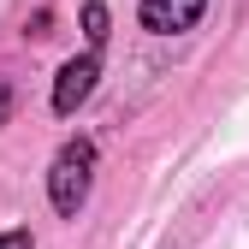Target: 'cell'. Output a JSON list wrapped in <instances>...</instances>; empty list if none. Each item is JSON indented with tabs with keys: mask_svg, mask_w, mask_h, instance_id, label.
I'll return each instance as SVG.
<instances>
[{
	"mask_svg": "<svg viewBox=\"0 0 249 249\" xmlns=\"http://www.w3.org/2000/svg\"><path fill=\"white\" fill-rule=\"evenodd\" d=\"M89 184H95V142L89 137H71L66 148L53 154V172H48V202H53V213H71L89 202Z\"/></svg>",
	"mask_w": 249,
	"mask_h": 249,
	"instance_id": "obj_1",
	"label": "cell"
},
{
	"mask_svg": "<svg viewBox=\"0 0 249 249\" xmlns=\"http://www.w3.org/2000/svg\"><path fill=\"white\" fill-rule=\"evenodd\" d=\"M95 77H101V53H95V48L77 53V59H66V66H59V77H53V113H59V119H71V113L89 101Z\"/></svg>",
	"mask_w": 249,
	"mask_h": 249,
	"instance_id": "obj_2",
	"label": "cell"
},
{
	"mask_svg": "<svg viewBox=\"0 0 249 249\" xmlns=\"http://www.w3.org/2000/svg\"><path fill=\"white\" fill-rule=\"evenodd\" d=\"M208 12V0H137V18L154 36H178V30H196V18Z\"/></svg>",
	"mask_w": 249,
	"mask_h": 249,
	"instance_id": "obj_3",
	"label": "cell"
},
{
	"mask_svg": "<svg viewBox=\"0 0 249 249\" xmlns=\"http://www.w3.org/2000/svg\"><path fill=\"white\" fill-rule=\"evenodd\" d=\"M83 36H89V48L101 53V42H107V6H101V0H89V6H83Z\"/></svg>",
	"mask_w": 249,
	"mask_h": 249,
	"instance_id": "obj_4",
	"label": "cell"
},
{
	"mask_svg": "<svg viewBox=\"0 0 249 249\" xmlns=\"http://www.w3.org/2000/svg\"><path fill=\"white\" fill-rule=\"evenodd\" d=\"M0 249H36V237L30 231H0Z\"/></svg>",
	"mask_w": 249,
	"mask_h": 249,
	"instance_id": "obj_5",
	"label": "cell"
},
{
	"mask_svg": "<svg viewBox=\"0 0 249 249\" xmlns=\"http://www.w3.org/2000/svg\"><path fill=\"white\" fill-rule=\"evenodd\" d=\"M6 119H12V83L0 77V124H6Z\"/></svg>",
	"mask_w": 249,
	"mask_h": 249,
	"instance_id": "obj_6",
	"label": "cell"
}]
</instances>
